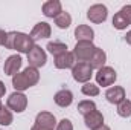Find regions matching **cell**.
Listing matches in <instances>:
<instances>
[{"label": "cell", "instance_id": "1", "mask_svg": "<svg viewBox=\"0 0 131 130\" xmlns=\"http://www.w3.org/2000/svg\"><path fill=\"white\" fill-rule=\"evenodd\" d=\"M34 46H35V41L32 40L31 35L23 34V32H17V31L8 32L5 48L14 49V51L20 52V54H29Z\"/></svg>", "mask_w": 131, "mask_h": 130}, {"label": "cell", "instance_id": "2", "mask_svg": "<svg viewBox=\"0 0 131 130\" xmlns=\"http://www.w3.org/2000/svg\"><path fill=\"white\" fill-rule=\"evenodd\" d=\"M40 81V72L38 69L28 66L23 72H18L12 77V86L15 89V92H23L29 87L35 86Z\"/></svg>", "mask_w": 131, "mask_h": 130}, {"label": "cell", "instance_id": "3", "mask_svg": "<svg viewBox=\"0 0 131 130\" xmlns=\"http://www.w3.org/2000/svg\"><path fill=\"white\" fill-rule=\"evenodd\" d=\"M96 51V46L92 41H76V46L73 49L75 60L78 63H89Z\"/></svg>", "mask_w": 131, "mask_h": 130}, {"label": "cell", "instance_id": "4", "mask_svg": "<svg viewBox=\"0 0 131 130\" xmlns=\"http://www.w3.org/2000/svg\"><path fill=\"white\" fill-rule=\"evenodd\" d=\"M72 77L78 83H90V78L93 77V69L89 63H76L72 67Z\"/></svg>", "mask_w": 131, "mask_h": 130}, {"label": "cell", "instance_id": "5", "mask_svg": "<svg viewBox=\"0 0 131 130\" xmlns=\"http://www.w3.org/2000/svg\"><path fill=\"white\" fill-rule=\"evenodd\" d=\"M6 106H8L9 110L21 113L28 107V98H26V95L23 92H14V94L9 95L8 101H6Z\"/></svg>", "mask_w": 131, "mask_h": 130}, {"label": "cell", "instance_id": "6", "mask_svg": "<svg viewBox=\"0 0 131 130\" xmlns=\"http://www.w3.org/2000/svg\"><path fill=\"white\" fill-rule=\"evenodd\" d=\"M131 25V5H125L124 8H121V11L117 14H114L113 17V26L119 31L127 29V26Z\"/></svg>", "mask_w": 131, "mask_h": 130}, {"label": "cell", "instance_id": "7", "mask_svg": "<svg viewBox=\"0 0 131 130\" xmlns=\"http://www.w3.org/2000/svg\"><path fill=\"white\" fill-rule=\"evenodd\" d=\"M116 78H117L116 70L110 66H104L96 72V83H98V86H102V87L111 86L116 81Z\"/></svg>", "mask_w": 131, "mask_h": 130}, {"label": "cell", "instance_id": "8", "mask_svg": "<svg viewBox=\"0 0 131 130\" xmlns=\"http://www.w3.org/2000/svg\"><path fill=\"white\" fill-rule=\"evenodd\" d=\"M107 17H108V9L105 5H101V3L92 5L87 11V18L93 23H102L107 20Z\"/></svg>", "mask_w": 131, "mask_h": 130}, {"label": "cell", "instance_id": "9", "mask_svg": "<svg viewBox=\"0 0 131 130\" xmlns=\"http://www.w3.org/2000/svg\"><path fill=\"white\" fill-rule=\"evenodd\" d=\"M28 61H29V66H31V67H35V69L44 66L46 64V61H47L46 52H44L40 46L35 44L32 49H31V52L28 54Z\"/></svg>", "mask_w": 131, "mask_h": 130}, {"label": "cell", "instance_id": "10", "mask_svg": "<svg viewBox=\"0 0 131 130\" xmlns=\"http://www.w3.org/2000/svg\"><path fill=\"white\" fill-rule=\"evenodd\" d=\"M35 126H40V127L47 130H53L55 126H57L55 115L50 113V112H40L35 118Z\"/></svg>", "mask_w": 131, "mask_h": 130}, {"label": "cell", "instance_id": "11", "mask_svg": "<svg viewBox=\"0 0 131 130\" xmlns=\"http://www.w3.org/2000/svg\"><path fill=\"white\" fill-rule=\"evenodd\" d=\"M23 64V60H21V57L20 55H11V57H8L6 58V61H5V66H3V72H5V75H15V73H18V70H20V67Z\"/></svg>", "mask_w": 131, "mask_h": 130}, {"label": "cell", "instance_id": "12", "mask_svg": "<svg viewBox=\"0 0 131 130\" xmlns=\"http://www.w3.org/2000/svg\"><path fill=\"white\" fill-rule=\"evenodd\" d=\"M61 12H63L61 2H58V0L44 2V5H43V14H44L46 17H49V18H57Z\"/></svg>", "mask_w": 131, "mask_h": 130}, {"label": "cell", "instance_id": "13", "mask_svg": "<svg viewBox=\"0 0 131 130\" xmlns=\"http://www.w3.org/2000/svg\"><path fill=\"white\" fill-rule=\"evenodd\" d=\"M84 123L90 130H98L99 127L104 126V116L99 110H93V112H90L89 115L84 116Z\"/></svg>", "mask_w": 131, "mask_h": 130}, {"label": "cell", "instance_id": "14", "mask_svg": "<svg viewBox=\"0 0 131 130\" xmlns=\"http://www.w3.org/2000/svg\"><path fill=\"white\" fill-rule=\"evenodd\" d=\"M50 34H52L50 25L46 23V22H40V23H37L32 28L31 37H32L34 41H37V40H40V38H47V37H50Z\"/></svg>", "mask_w": 131, "mask_h": 130}, {"label": "cell", "instance_id": "15", "mask_svg": "<svg viewBox=\"0 0 131 130\" xmlns=\"http://www.w3.org/2000/svg\"><path fill=\"white\" fill-rule=\"evenodd\" d=\"M75 64H76V60H75L73 52L67 51L64 54L55 57V67L57 69H72Z\"/></svg>", "mask_w": 131, "mask_h": 130}, {"label": "cell", "instance_id": "16", "mask_svg": "<svg viewBox=\"0 0 131 130\" xmlns=\"http://www.w3.org/2000/svg\"><path fill=\"white\" fill-rule=\"evenodd\" d=\"M105 98L111 104H119L125 99V89L122 86H113L105 92Z\"/></svg>", "mask_w": 131, "mask_h": 130}, {"label": "cell", "instance_id": "17", "mask_svg": "<svg viewBox=\"0 0 131 130\" xmlns=\"http://www.w3.org/2000/svg\"><path fill=\"white\" fill-rule=\"evenodd\" d=\"M75 37H76V41H93L95 31L87 25H79L75 29Z\"/></svg>", "mask_w": 131, "mask_h": 130}, {"label": "cell", "instance_id": "18", "mask_svg": "<svg viewBox=\"0 0 131 130\" xmlns=\"http://www.w3.org/2000/svg\"><path fill=\"white\" fill-rule=\"evenodd\" d=\"M53 99H55L57 106H60V107H69L72 104V101H73V94L69 89H61V90H58L55 94Z\"/></svg>", "mask_w": 131, "mask_h": 130}, {"label": "cell", "instance_id": "19", "mask_svg": "<svg viewBox=\"0 0 131 130\" xmlns=\"http://www.w3.org/2000/svg\"><path fill=\"white\" fill-rule=\"evenodd\" d=\"M105 61H107V54L102 51V49H99L96 48V51H95V54H93V57L90 58V61H89V64L92 66V69H101V67H104L105 64Z\"/></svg>", "mask_w": 131, "mask_h": 130}, {"label": "cell", "instance_id": "20", "mask_svg": "<svg viewBox=\"0 0 131 130\" xmlns=\"http://www.w3.org/2000/svg\"><path fill=\"white\" fill-rule=\"evenodd\" d=\"M46 49H47L53 57H58V55H61V54L67 52V44H64L63 41L55 40V41H49L47 46H46Z\"/></svg>", "mask_w": 131, "mask_h": 130}, {"label": "cell", "instance_id": "21", "mask_svg": "<svg viewBox=\"0 0 131 130\" xmlns=\"http://www.w3.org/2000/svg\"><path fill=\"white\" fill-rule=\"evenodd\" d=\"M93 110H96V104H95V101H90V99H84V101H79L78 103V112L81 113V115H89L90 112H93Z\"/></svg>", "mask_w": 131, "mask_h": 130}, {"label": "cell", "instance_id": "22", "mask_svg": "<svg viewBox=\"0 0 131 130\" xmlns=\"http://www.w3.org/2000/svg\"><path fill=\"white\" fill-rule=\"evenodd\" d=\"M55 25H57L60 29H67V28L72 25V17H70V14L66 12V11H63V12L55 18Z\"/></svg>", "mask_w": 131, "mask_h": 130}, {"label": "cell", "instance_id": "23", "mask_svg": "<svg viewBox=\"0 0 131 130\" xmlns=\"http://www.w3.org/2000/svg\"><path fill=\"white\" fill-rule=\"evenodd\" d=\"M117 113L122 118H130L131 116V101L130 99H124L122 103L117 104Z\"/></svg>", "mask_w": 131, "mask_h": 130}, {"label": "cell", "instance_id": "24", "mask_svg": "<svg viewBox=\"0 0 131 130\" xmlns=\"http://www.w3.org/2000/svg\"><path fill=\"white\" fill-rule=\"evenodd\" d=\"M12 113L8 107L0 109V126H11L12 124Z\"/></svg>", "mask_w": 131, "mask_h": 130}, {"label": "cell", "instance_id": "25", "mask_svg": "<svg viewBox=\"0 0 131 130\" xmlns=\"http://www.w3.org/2000/svg\"><path fill=\"white\" fill-rule=\"evenodd\" d=\"M81 92L87 97H96V95H99V86L93 84V83H85L81 87Z\"/></svg>", "mask_w": 131, "mask_h": 130}, {"label": "cell", "instance_id": "26", "mask_svg": "<svg viewBox=\"0 0 131 130\" xmlns=\"http://www.w3.org/2000/svg\"><path fill=\"white\" fill-rule=\"evenodd\" d=\"M57 130H73V124H72V121L70 119H61L60 123H58V126H57Z\"/></svg>", "mask_w": 131, "mask_h": 130}, {"label": "cell", "instance_id": "27", "mask_svg": "<svg viewBox=\"0 0 131 130\" xmlns=\"http://www.w3.org/2000/svg\"><path fill=\"white\" fill-rule=\"evenodd\" d=\"M6 37H8V32H5L3 29H0V46H5V43H6Z\"/></svg>", "mask_w": 131, "mask_h": 130}, {"label": "cell", "instance_id": "28", "mask_svg": "<svg viewBox=\"0 0 131 130\" xmlns=\"http://www.w3.org/2000/svg\"><path fill=\"white\" fill-rule=\"evenodd\" d=\"M5 94H6V87H5V84H3V83L0 81V98L3 97Z\"/></svg>", "mask_w": 131, "mask_h": 130}, {"label": "cell", "instance_id": "29", "mask_svg": "<svg viewBox=\"0 0 131 130\" xmlns=\"http://www.w3.org/2000/svg\"><path fill=\"white\" fill-rule=\"evenodd\" d=\"M125 41H127L128 44H131V31L127 32V35H125Z\"/></svg>", "mask_w": 131, "mask_h": 130}, {"label": "cell", "instance_id": "30", "mask_svg": "<svg viewBox=\"0 0 131 130\" xmlns=\"http://www.w3.org/2000/svg\"><path fill=\"white\" fill-rule=\"evenodd\" d=\"M31 130H47V129H43V127H40V126H35V124H34Z\"/></svg>", "mask_w": 131, "mask_h": 130}, {"label": "cell", "instance_id": "31", "mask_svg": "<svg viewBox=\"0 0 131 130\" xmlns=\"http://www.w3.org/2000/svg\"><path fill=\"white\" fill-rule=\"evenodd\" d=\"M98 130H111L110 127H107V126H102V127H99Z\"/></svg>", "mask_w": 131, "mask_h": 130}, {"label": "cell", "instance_id": "32", "mask_svg": "<svg viewBox=\"0 0 131 130\" xmlns=\"http://www.w3.org/2000/svg\"><path fill=\"white\" fill-rule=\"evenodd\" d=\"M2 107H3V106H2V101H0V109H2Z\"/></svg>", "mask_w": 131, "mask_h": 130}]
</instances>
